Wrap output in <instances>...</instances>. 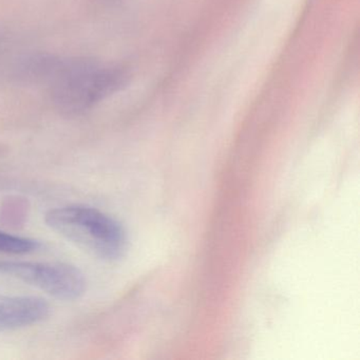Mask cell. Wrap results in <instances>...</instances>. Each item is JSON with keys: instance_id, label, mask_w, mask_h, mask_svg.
<instances>
[{"instance_id": "cell-1", "label": "cell", "mask_w": 360, "mask_h": 360, "mask_svg": "<svg viewBox=\"0 0 360 360\" xmlns=\"http://www.w3.org/2000/svg\"><path fill=\"white\" fill-rule=\"evenodd\" d=\"M45 221L52 231L101 260H119L127 250L121 223L96 208L64 206L48 212Z\"/></svg>"}, {"instance_id": "cell-2", "label": "cell", "mask_w": 360, "mask_h": 360, "mask_svg": "<svg viewBox=\"0 0 360 360\" xmlns=\"http://www.w3.org/2000/svg\"><path fill=\"white\" fill-rule=\"evenodd\" d=\"M0 274L15 278L60 300L72 301L85 294V276L67 263L0 260Z\"/></svg>"}, {"instance_id": "cell-3", "label": "cell", "mask_w": 360, "mask_h": 360, "mask_svg": "<svg viewBox=\"0 0 360 360\" xmlns=\"http://www.w3.org/2000/svg\"><path fill=\"white\" fill-rule=\"evenodd\" d=\"M123 83V75L110 69L79 66L60 77L56 102L70 112L84 111L109 96Z\"/></svg>"}, {"instance_id": "cell-4", "label": "cell", "mask_w": 360, "mask_h": 360, "mask_svg": "<svg viewBox=\"0 0 360 360\" xmlns=\"http://www.w3.org/2000/svg\"><path fill=\"white\" fill-rule=\"evenodd\" d=\"M50 307L39 297L0 295V330H15L43 321Z\"/></svg>"}, {"instance_id": "cell-5", "label": "cell", "mask_w": 360, "mask_h": 360, "mask_svg": "<svg viewBox=\"0 0 360 360\" xmlns=\"http://www.w3.org/2000/svg\"><path fill=\"white\" fill-rule=\"evenodd\" d=\"M39 246L41 244L35 240L0 231V252L14 255L28 254L39 250Z\"/></svg>"}]
</instances>
